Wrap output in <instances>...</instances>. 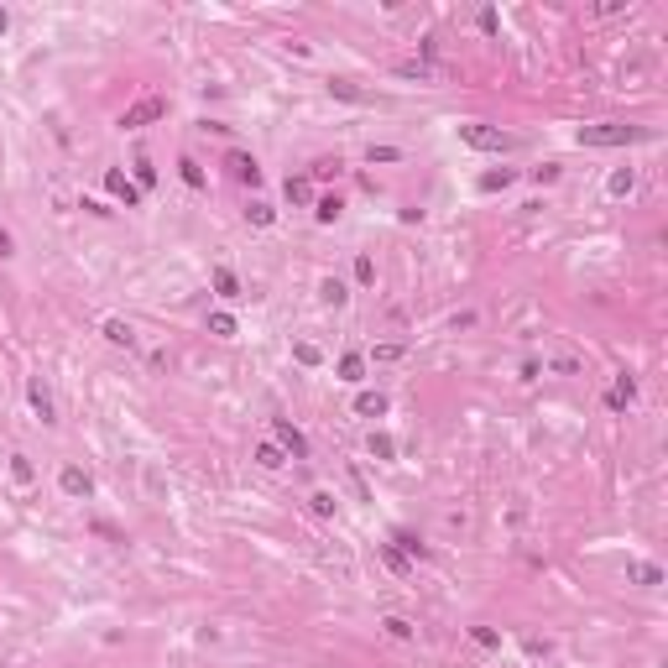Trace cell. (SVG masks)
I'll list each match as a JSON object with an SVG mask.
<instances>
[{
    "instance_id": "cell-1",
    "label": "cell",
    "mask_w": 668,
    "mask_h": 668,
    "mask_svg": "<svg viewBox=\"0 0 668 668\" xmlns=\"http://www.w3.org/2000/svg\"><path fill=\"white\" fill-rule=\"evenodd\" d=\"M648 131L643 126H621V120H600V126H580L574 131V141L580 146H632V141H643Z\"/></svg>"
},
{
    "instance_id": "cell-2",
    "label": "cell",
    "mask_w": 668,
    "mask_h": 668,
    "mask_svg": "<svg viewBox=\"0 0 668 668\" xmlns=\"http://www.w3.org/2000/svg\"><path fill=\"white\" fill-rule=\"evenodd\" d=\"M460 141L475 146V152H512L517 146V136H506L496 126H460Z\"/></svg>"
},
{
    "instance_id": "cell-3",
    "label": "cell",
    "mask_w": 668,
    "mask_h": 668,
    "mask_svg": "<svg viewBox=\"0 0 668 668\" xmlns=\"http://www.w3.org/2000/svg\"><path fill=\"white\" fill-rule=\"evenodd\" d=\"M162 115H167V100L162 95H146V100H136L126 115H120V126L136 131V126H152V120H162Z\"/></svg>"
},
{
    "instance_id": "cell-4",
    "label": "cell",
    "mask_w": 668,
    "mask_h": 668,
    "mask_svg": "<svg viewBox=\"0 0 668 668\" xmlns=\"http://www.w3.org/2000/svg\"><path fill=\"white\" fill-rule=\"evenodd\" d=\"M272 434H277V449H287L292 460H309V439H303L298 429H292L287 418H277V423H272Z\"/></svg>"
},
{
    "instance_id": "cell-5",
    "label": "cell",
    "mask_w": 668,
    "mask_h": 668,
    "mask_svg": "<svg viewBox=\"0 0 668 668\" xmlns=\"http://www.w3.org/2000/svg\"><path fill=\"white\" fill-rule=\"evenodd\" d=\"M105 189H110L115 198H126V209H136V204H141V189H136V183L126 178V172H115V167L105 172Z\"/></svg>"
},
{
    "instance_id": "cell-6",
    "label": "cell",
    "mask_w": 668,
    "mask_h": 668,
    "mask_svg": "<svg viewBox=\"0 0 668 668\" xmlns=\"http://www.w3.org/2000/svg\"><path fill=\"white\" fill-rule=\"evenodd\" d=\"M58 486H63V496H89V491H95V480L78 470V465H68V470L58 475Z\"/></svg>"
},
{
    "instance_id": "cell-7",
    "label": "cell",
    "mask_w": 668,
    "mask_h": 668,
    "mask_svg": "<svg viewBox=\"0 0 668 668\" xmlns=\"http://www.w3.org/2000/svg\"><path fill=\"white\" fill-rule=\"evenodd\" d=\"M26 397H32V407H37V418H42V423H58V418H52V392L42 386V376H32V386H26Z\"/></svg>"
},
{
    "instance_id": "cell-8",
    "label": "cell",
    "mask_w": 668,
    "mask_h": 668,
    "mask_svg": "<svg viewBox=\"0 0 668 668\" xmlns=\"http://www.w3.org/2000/svg\"><path fill=\"white\" fill-rule=\"evenodd\" d=\"M230 172H235V178H240V183H251V189H256V183H261V167H256V162H251V157H246V152H230Z\"/></svg>"
},
{
    "instance_id": "cell-9",
    "label": "cell",
    "mask_w": 668,
    "mask_h": 668,
    "mask_svg": "<svg viewBox=\"0 0 668 668\" xmlns=\"http://www.w3.org/2000/svg\"><path fill=\"white\" fill-rule=\"evenodd\" d=\"M215 292H220V298H246V292H240V277L230 272V266H215Z\"/></svg>"
},
{
    "instance_id": "cell-10",
    "label": "cell",
    "mask_w": 668,
    "mask_h": 668,
    "mask_svg": "<svg viewBox=\"0 0 668 668\" xmlns=\"http://www.w3.org/2000/svg\"><path fill=\"white\" fill-rule=\"evenodd\" d=\"M637 397V386H632V376H616V386H611V397H606V407L611 412H626V402Z\"/></svg>"
},
{
    "instance_id": "cell-11",
    "label": "cell",
    "mask_w": 668,
    "mask_h": 668,
    "mask_svg": "<svg viewBox=\"0 0 668 668\" xmlns=\"http://www.w3.org/2000/svg\"><path fill=\"white\" fill-rule=\"evenodd\" d=\"M105 340H110V345H126V350H131V345H136V329H131L126 318H105Z\"/></svg>"
},
{
    "instance_id": "cell-12",
    "label": "cell",
    "mask_w": 668,
    "mask_h": 668,
    "mask_svg": "<svg viewBox=\"0 0 668 668\" xmlns=\"http://www.w3.org/2000/svg\"><path fill=\"white\" fill-rule=\"evenodd\" d=\"M355 412H360V418H381V412H386V392H360L355 397Z\"/></svg>"
},
{
    "instance_id": "cell-13",
    "label": "cell",
    "mask_w": 668,
    "mask_h": 668,
    "mask_svg": "<svg viewBox=\"0 0 668 668\" xmlns=\"http://www.w3.org/2000/svg\"><path fill=\"white\" fill-rule=\"evenodd\" d=\"M340 209H345V204L329 193V198H318V204H314V215H318V225H334V220H340Z\"/></svg>"
},
{
    "instance_id": "cell-14",
    "label": "cell",
    "mask_w": 668,
    "mask_h": 668,
    "mask_svg": "<svg viewBox=\"0 0 668 668\" xmlns=\"http://www.w3.org/2000/svg\"><path fill=\"white\" fill-rule=\"evenodd\" d=\"M282 460H287V454L277 449V444H256V465H266V470H282Z\"/></svg>"
},
{
    "instance_id": "cell-15",
    "label": "cell",
    "mask_w": 668,
    "mask_h": 668,
    "mask_svg": "<svg viewBox=\"0 0 668 668\" xmlns=\"http://www.w3.org/2000/svg\"><path fill=\"white\" fill-rule=\"evenodd\" d=\"M360 371H366V360H360L355 350H350V355H340V381H360Z\"/></svg>"
},
{
    "instance_id": "cell-16",
    "label": "cell",
    "mask_w": 668,
    "mask_h": 668,
    "mask_svg": "<svg viewBox=\"0 0 668 668\" xmlns=\"http://www.w3.org/2000/svg\"><path fill=\"white\" fill-rule=\"evenodd\" d=\"M318 298H324V303H334V309H340V303L350 298V292H345V282H340V277H329V282L318 287Z\"/></svg>"
},
{
    "instance_id": "cell-17",
    "label": "cell",
    "mask_w": 668,
    "mask_h": 668,
    "mask_svg": "<svg viewBox=\"0 0 668 668\" xmlns=\"http://www.w3.org/2000/svg\"><path fill=\"white\" fill-rule=\"evenodd\" d=\"M287 198H292V204H309V198H314V183H309V178H287Z\"/></svg>"
},
{
    "instance_id": "cell-18",
    "label": "cell",
    "mask_w": 668,
    "mask_h": 668,
    "mask_svg": "<svg viewBox=\"0 0 668 668\" xmlns=\"http://www.w3.org/2000/svg\"><path fill=\"white\" fill-rule=\"evenodd\" d=\"M178 167H183V183H189V189H204V167H198L193 157H183Z\"/></svg>"
},
{
    "instance_id": "cell-19",
    "label": "cell",
    "mask_w": 668,
    "mask_h": 668,
    "mask_svg": "<svg viewBox=\"0 0 668 668\" xmlns=\"http://www.w3.org/2000/svg\"><path fill=\"white\" fill-rule=\"evenodd\" d=\"M355 282H360V287L376 282V261H371V256H355Z\"/></svg>"
},
{
    "instance_id": "cell-20",
    "label": "cell",
    "mask_w": 668,
    "mask_h": 668,
    "mask_svg": "<svg viewBox=\"0 0 668 668\" xmlns=\"http://www.w3.org/2000/svg\"><path fill=\"white\" fill-rule=\"evenodd\" d=\"M292 355H298L303 366H318V360H324V350H318V345H309V340H298V345H292Z\"/></svg>"
},
{
    "instance_id": "cell-21",
    "label": "cell",
    "mask_w": 668,
    "mask_h": 668,
    "mask_svg": "<svg viewBox=\"0 0 668 668\" xmlns=\"http://www.w3.org/2000/svg\"><path fill=\"white\" fill-rule=\"evenodd\" d=\"M407 355V345H376L371 350V360H381V366H392V360H402Z\"/></svg>"
},
{
    "instance_id": "cell-22",
    "label": "cell",
    "mask_w": 668,
    "mask_h": 668,
    "mask_svg": "<svg viewBox=\"0 0 668 668\" xmlns=\"http://www.w3.org/2000/svg\"><path fill=\"white\" fill-rule=\"evenodd\" d=\"M209 334H220V340H230V334H235V318H230V314H209Z\"/></svg>"
},
{
    "instance_id": "cell-23",
    "label": "cell",
    "mask_w": 668,
    "mask_h": 668,
    "mask_svg": "<svg viewBox=\"0 0 668 668\" xmlns=\"http://www.w3.org/2000/svg\"><path fill=\"white\" fill-rule=\"evenodd\" d=\"M371 454H376V460H392V454H397L392 434H371Z\"/></svg>"
},
{
    "instance_id": "cell-24",
    "label": "cell",
    "mask_w": 668,
    "mask_h": 668,
    "mask_svg": "<svg viewBox=\"0 0 668 668\" xmlns=\"http://www.w3.org/2000/svg\"><path fill=\"white\" fill-rule=\"evenodd\" d=\"M381 559H386V564H392L397 574H407V554L397 549V543H381Z\"/></svg>"
},
{
    "instance_id": "cell-25",
    "label": "cell",
    "mask_w": 668,
    "mask_h": 668,
    "mask_svg": "<svg viewBox=\"0 0 668 668\" xmlns=\"http://www.w3.org/2000/svg\"><path fill=\"white\" fill-rule=\"evenodd\" d=\"M246 215H251V225H261V230H266V225L277 220V209H272V204H261V198H256V204H251Z\"/></svg>"
},
{
    "instance_id": "cell-26",
    "label": "cell",
    "mask_w": 668,
    "mask_h": 668,
    "mask_svg": "<svg viewBox=\"0 0 668 668\" xmlns=\"http://www.w3.org/2000/svg\"><path fill=\"white\" fill-rule=\"evenodd\" d=\"M309 506H314L318 517H334V491H314V496H309Z\"/></svg>"
},
{
    "instance_id": "cell-27",
    "label": "cell",
    "mask_w": 668,
    "mask_h": 668,
    "mask_svg": "<svg viewBox=\"0 0 668 668\" xmlns=\"http://www.w3.org/2000/svg\"><path fill=\"white\" fill-rule=\"evenodd\" d=\"M11 480H21V486L32 480V460L26 454H11Z\"/></svg>"
},
{
    "instance_id": "cell-28",
    "label": "cell",
    "mask_w": 668,
    "mask_h": 668,
    "mask_svg": "<svg viewBox=\"0 0 668 668\" xmlns=\"http://www.w3.org/2000/svg\"><path fill=\"white\" fill-rule=\"evenodd\" d=\"M381 626H386V632H392V637H402V643L412 637V621H407V616H386Z\"/></svg>"
},
{
    "instance_id": "cell-29",
    "label": "cell",
    "mask_w": 668,
    "mask_h": 668,
    "mask_svg": "<svg viewBox=\"0 0 668 668\" xmlns=\"http://www.w3.org/2000/svg\"><path fill=\"white\" fill-rule=\"evenodd\" d=\"M314 178H340V157H318V162H314Z\"/></svg>"
},
{
    "instance_id": "cell-30",
    "label": "cell",
    "mask_w": 668,
    "mask_h": 668,
    "mask_svg": "<svg viewBox=\"0 0 668 668\" xmlns=\"http://www.w3.org/2000/svg\"><path fill=\"white\" fill-rule=\"evenodd\" d=\"M136 183H141V189H152V183H157V167L146 162V157H136Z\"/></svg>"
},
{
    "instance_id": "cell-31",
    "label": "cell",
    "mask_w": 668,
    "mask_h": 668,
    "mask_svg": "<svg viewBox=\"0 0 668 668\" xmlns=\"http://www.w3.org/2000/svg\"><path fill=\"white\" fill-rule=\"evenodd\" d=\"M632 574H637L643 585H663V569H658V564H637Z\"/></svg>"
},
{
    "instance_id": "cell-32",
    "label": "cell",
    "mask_w": 668,
    "mask_h": 668,
    "mask_svg": "<svg viewBox=\"0 0 668 668\" xmlns=\"http://www.w3.org/2000/svg\"><path fill=\"white\" fill-rule=\"evenodd\" d=\"M506 183H512V172H506V167H501V172H486V178H480V189H486V193H491V189H506Z\"/></svg>"
},
{
    "instance_id": "cell-33",
    "label": "cell",
    "mask_w": 668,
    "mask_h": 668,
    "mask_svg": "<svg viewBox=\"0 0 668 668\" xmlns=\"http://www.w3.org/2000/svg\"><path fill=\"white\" fill-rule=\"evenodd\" d=\"M397 549H407V554H418V559H429V549H423L412 532H397Z\"/></svg>"
},
{
    "instance_id": "cell-34",
    "label": "cell",
    "mask_w": 668,
    "mask_h": 668,
    "mask_svg": "<svg viewBox=\"0 0 668 668\" xmlns=\"http://www.w3.org/2000/svg\"><path fill=\"white\" fill-rule=\"evenodd\" d=\"M632 183H637V178H632V167H621L616 178H611V193H632Z\"/></svg>"
},
{
    "instance_id": "cell-35",
    "label": "cell",
    "mask_w": 668,
    "mask_h": 668,
    "mask_svg": "<svg viewBox=\"0 0 668 668\" xmlns=\"http://www.w3.org/2000/svg\"><path fill=\"white\" fill-rule=\"evenodd\" d=\"M470 637H475V643H480V648H501V632H491V626H475V632H470Z\"/></svg>"
},
{
    "instance_id": "cell-36",
    "label": "cell",
    "mask_w": 668,
    "mask_h": 668,
    "mask_svg": "<svg viewBox=\"0 0 668 668\" xmlns=\"http://www.w3.org/2000/svg\"><path fill=\"white\" fill-rule=\"evenodd\" d=\"M329 89H334V95H340V100H355V105H360V100H366V95H360V89H355V84H345V78H334V84H329Z\"/></svg>"
},
{
    "instance_id": "cell-37",
    "label": "cell",
    "mask_w": 668,
    "mask_h": 668,
    "mask_svg": "<svg viewBox=\"0 0 668 668\" xmlns=\"http://www.w3.org/2000/svg\"><path fill=\"white\" fill-rule=\"evenodd\" d=\"M397 157H402L397 146H371V162H397Z\"/></svg>"
},
{
    "instance_id": "cell-38",
    "label": "cell",
    "mask_w": 668,
    "mask_h": 668,
    "mask_svg": "<svg viewBox=\"0 0 668 668\" xmlns=\"http://www.w3.org/2000/svg\"><path fill=\"white\" fill-rule=\"evenodd\" d=\"M554 371H564V376H574V371H580V360H574V355H559V360H554Z\"/></svg>"
},
{
    "instance_id": "cell-39",
    "label": "cell",
    "mask_w": 668,
    "mask_h": 668,
    "mask_svg": "<svg viewBox=\"0 0 668 668\" xmlns=\"http://www.w3.org/2000/svg\"><path fill=\"white\" fill-rule=\"evenodd\" d=\"M0 256H11V230H0Z\"/></svg>"
},
{
    "instance_id": "cell-40",
    "label": "cell",
    "mask_w": 668,
    "mask_h": 668,
    "mask_svg": "<svg viewBox=\"0 0 668 668\" xmlns=\"http://www.w3.org/2000/svg\"><path fill=\"white\" fill-rule=\"evenodd\" d=\"M6 26H11V11H6V6H0V32H6Z\"/></svg>"
}]
</instances>
